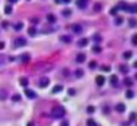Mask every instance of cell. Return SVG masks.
Wrapping results in <instances>:
<instances>
[{
    "label": "cell",
    "mask_w": 137,
    "mask_h": 126,
    "mask_svg": "<svg viewBox=\"0 0 137 126\" xmlns=\"http://www.w3.org/2000/svg\"><path fill=\"white\" fill-rule=\"evenodd\" d=\"M94 111H95V107H93V106H89V107H88V113H90V114L94 113Z\"/></svg>",
    "instance_id": "39"
},
{
    "label": "cell",
    "mask_w": 137,
    "mask_h": 126,
    "mask_svg": "<svg viewBox=\"0 0 137 126\" xmlns=\"http://www.w3.org/2000/svg\"><path fill=\"white\" fill-rule=\"evenodd\" d=\"M62 1H63V3H66V4H67V3H70V1H71V0H62Z\"/></svg>",
    "instance_id": "48"
},
{
    "label": "cell",
    "mask_w": 137,
    "mask_h": 126,
    "mask_svg": "<svg viewBox=\"0 0 137 126\" xmlns=\"http://www.w3.org/2000/svg\"><path fill=\"white\" fill-rule=\"evenodd\" d=\"M129 118H130V121H133V119L136 118V114H135V113H132V114H130V117H129Z\"/></svg>",
    "instance_id": "43"
},
{
    "label": "cell",
    "mask_w": 137,
    "mask_h": 126,
    "mask_svg": "<svg viewBox=\"0 0 137 126\" xmlns=\"http://www.w3.org/2000/svg\"><path fill=\"white\" fill-rule=\"evenodd\" d=\"M27 126H34V122H32V121H31V122H28Z\"/></svg>",
    "instance_id": "47"
},
{
    "label": "cell",
    "mask_w": 137,
    "mask_h": 126,
    "mask_svg": "<svg viewBox=\"0 0 137 126\" xmlns=\"http://www.w3.org/2000/svg\"><path fill=\"white\" fill-rule=\"evenodd\" d=\"M93 40H94L95 43H101L102 42V36L99 34H94L93 35Z\"/></svg>",
    "instance_id": "17"
},
{
    "label": "cell",
    "mask_w": 137,
    "mask_h": 126,
    "mask_svg": "<svg viewBox=\"0 0 137 126\" xmlns=\"http://www.w3.org/2000/svg\"><path fill=\"white\" fill-rule=\"evenodd\" d=\"M3 48H4V43L0 42V50H3Z\"/></svg>",
    "instance_id": "46"
},
{
    "label": "cell",
    "mask_w": 137,
    "mask_h": 126,
    "mask_svg": "<svg viewBox=\"0 0 137 126\" xmlns=\"http://www.w3.org/2000/svg\"><path fill=\"white\" fill-rule=\"evenodd\" d=\"M88 43H89V39L83 38V39H79L78 46H79V47H86V46H88Z\"/></svg>",
    "instance_id": "12"
},
{
    "label": "cell",
    "mask_w": 137,
    "mask_h": 126,
    "mask_svg": "<svg viewBox=\"0 0 137 126\" xmlns=\"http://www.w3.org/2000/svg\"><path fill=\"white\" fill-rule=\"evenodd\" d=\"M129 26H130V27H135V26H136V20H135V19H130V20H129Z\"/></svg>",
    "instance_id": "40"
},
{
    "label": "cell",
    "mask_w": 137,
    "mask_h": 126,
    "mask_svg": "<svg viewBox=\"0 0 137 126\" xmlns=\"http://www.w3.org/2000/svg\"><path fill=\"white\" fill-rule=\"evenodd\" d=\"M26 95H27V98H30V99L36 98V93L34 90H26Z\"/></svg>",
    "instance_id": "7"
},
{
    "label": "cell",
    "mask_w": 137,
    "mask_h": 126,
    "mask_svg": "<svg viewBox=\"0 0 137 126\" xmlns=\"http://www.w3.org/2000/svg\"><path fill=\"white\" fill-rule=\"evenodd\" d=\"M20 61H22L23 63H28V62H30V54H23V55L20 56Z\"/></svg>",
    "instance_id": "15"
},
{
    "label": "cell",
    "mask_w": 137,
    "mask_h": 126,
    "mask_svg": "<svg viewBox=\"0 0 137 126\" xmlns=\"http://www.w3.org/2000/svg\"><path fill=\"white\" fill-rule=\"evenodd\" d=\"M124 85L128 86V87H130V86L133 85V81H132L130 78H125V79H124Z\"/></svg>",
    "instance_id": "19"
},
{
    "label": "cell",
    "mask_w": 137,
    "mask_h": 126,
    "mask_svg": "<svg viewBox=\"0 0 137 126\" xmlns=\"http://www.w3.org/2000/svg\"><path fill=\"white\" fill-rule=\"evenodd\" d=\"M27 44V40H26L24 38H19V39H16V42H15V46H18V47H23V46H26Z\"/></svg>",
    "instance_id": "4"
},
{
    "label": "cell",
    "mask_w": 137,
    "mask_h": 126,
    "mask_svg": "<svg viewBox=\"0 0 137 126\" xmlns=\"http://www.w3.org/2000/svg\"><path fill=\"white\" fill-rule=\"evenodd\" d=\"M74 94H75L74 89H69V95H74Z\"/></svg>",
    "instance_id": "41"
},
{
    "label": "cell",
    "mask_w": 137,
    "mask_h": 126,
    "mask_svg": "<svg viewBox=\"0 0 137 126\" xmlns=\"http://www.w3.org/2000/svg\"><path fill=\"white\" fill-rule=\"evenodd\" d=\"M128 12H132V14H136L137 12V5H129V9H128Z\"/></svg>",
    "instance_id": "25"
},
{
    "label": "cell",
    "mask_w": 137,
    "mask_h": 126,
    "mask_svg": "<svg viewBox=\"0 0 137 126\" xmlns=\"http://www.w3.org/2000/svg\"><path fill=\"white\" fill-rule=\"evenodd\" d=\"M8 98V91L4 89H0V101H5Z\"/></svg>",
    "instance_id": "6"
},
{
    "label": "cell",
    "mask_w": 137,
    "mask_h": 126,
    "mask_svg": "<svg viewBox=\"0 0 137 126\" xmlns=\"http://www.w3.org/2000/svg\"><path fill=\"white\" fill-rule=\"evenodd\" d=\"M122 23H124V18H121V16H116L114 24H116V26H121Z\"/></svg>",
    "instance_id": "16"
},
{
    "label": "cell",
    "mask_w": 137,
    "mask_h": 126,
    "mask_svg": "<svg viewBox=\"0 0 137 126\" xmlns=\"http://www.w3.org/2000/svg\"><path fill=\"white\" fill-rule=\"evenodd\" d=\"M101 70H102V71H110V67H109V66H105V64H103V66H101Z\"/></svg>",
    "instance_id": "38"
},
{
    "label": "cell",
    "mask_w": 137,
    "mask_h": 126,
    "mask_svg": "<svg viewBox=\"0 0 137 126\" xmlns=\"http://www.w3.org/2000/svg\"><path fill=\"white\" fill-rule=\"evenodd\" d=\"M129 5H130V4H128V3H125V1H120L118 5H117V8H118V9H122V11H128V9H129Z\"/></svg>",
    "instance_id": "3"
},
{
    "label": "cell",
    "mask_w": 137,
    "mask_h": 126,
    "mask_svg": "<svg viewBox=\"0 0 137 126\" xmlns=\"http://www.w3.org/2000/svg\"><path fill=\"white\" fill-rule=\"evenodd\" d=\"M65 114H66V110H65V107H63V106H59V105L52 106V109H51V115H52L54 118H62Z\"/></svg>",
    "instance_id": "1"
},
{
    "label": "cell",
    "mask_w": 137,
    "mask_h": 126,
    "mask_svg": "<svg viewBox=\"0 0 137 126\" xmlns=\"http://www.w3.org/2000/svg\"><path fill=\"white\" fill-rule=\"evenodd\" d=\"M55 1H56V3H61V0H55Z\"/></svg>",
    "instance_id": "51"
},
{
    "label": "cell",
    "mask_w": 137,
    "mask_h": 126,
    "mask_svg": "<svg viewBox=\"0 0 137 126\" xmlns=\"http://www.w3.org/2000/svg\"><path fill=\"white\" fill-rule=\"evenodd\" d=\"M4 12H5L7 15H9V14L12 12V7H11V5H7V7H5V9H4Z\"/></svg>",
    "instance_id": "33"
},
{
    "label": "cell",
    "mask_w": 137,
    "mask_h": 126,
    "mask_svg": "<svg viewBox=\"0 0 137 126\" xmlns=\"http://www.w3.org/2000/svg\"><path fill=\"white\" fill-rule=\"evenodd\" d=\"M101 51H102V50H101L99 46H94V47H93V52H95V54H99Z\"/></svg>",
    "instance_id": "30"
},
{
    "label": "cell",
    "mask_w": 137,
    "mask_h": 126,
    "mask_svg": "<svg viewBox=\"0 0 137 126\" xmlns=\"http://www.w3.org/2000/svg\"><path fill=\"white\" fill-rule=\"evenodd\" d=\"M85 61H86V55L83 54V52H81V54L77 55V58H75V62L77 63H83Z\"/></svg>",
    "instance_id": "5"
},
{
    "label": "cell",
    "mask_w": 137,
    "mask_h": 126,
    "mask_svg": "<svg viewBox=\"0 0 137 126\" xmlns=\"http://www.w3.org/2000/svg\"><path fill=\"white\" fill-rule=\"evenodd\" d=\"M62 90H63V86H62V85H56L55 87L52 89V93H54V94H55V93H58V91H62Z\"/></svg>",
    "instance_id": "22"
},
{
    "label": "cell",
    "mask_w": 137,
    "mask_h": 126,
    "mask_svg": "<svg viewBox=\"0 0 137 126\" xmlns=\"http://www.w3.org/2000/svg\"><path fill=\"white\" fill-rule=\"evenodd\" d=\"M8 1H9V3H16L18 0H8Z\"/></svg>",
    "instance_id": "50"
},
{
    "label": "cell",
    "mask_w": 137,
    "mask_h": 126,
    "mask_svg": "<svg viewBox=\"0 0 137 126\" xmlns=\"http://www.w3.org/2000/svg\"><path fill=\"white\" fill-rule=\"evenodd\" d=\"M117 11H118V8H117V7H113L112 9H110V15H116Z\"/></svg>",
    "instance_id": "37"
},
{
    "label": "cell",
    "mask_w": 137,
    "mask_h": 126,
    "mask_svg": "<svg viewBox=\"0 0 137 126\" xmlns=\"http://www.w3.org/2000/svg\"><path fill=\"white\" fill-rule=\"evenodd\" d=\"M22 28H23V22H18L15 24V30H16V31H20Z\"/></svg>",
    "instance_id": "26"
},
{
    "label": "cell",
    "mask_w": 137,
    "mask_h": 126,
    "mask_svg": "<svg viewBox=\"0 0 137 126\" xmlns=\"http://www.w3.org/2000/svg\"><path fill=\"white\" fill-rule=\"evenodd\" d=\"M20 99H22V97L19 94H14V95H12V101H14V102H19Z\"/></svg>",
    "instance_id": "28"
},
{
    "label": "cell",
    "mask_w": 137,
    "mask_h": 126,
    "mask_svg": "<svg viewBox=\"0 0 137 126\" xmlns=\"http://www.w3.org/2000/svg\"><path fill=\"white\" fill-rule=\"evenodd\" d=\"M1 26L5 28V27H8V23H7V22H3V23H1Z\"/></svg>",
    "instance_id": "45"
},
{
    "label": "cell",
    "mask_w": 137,
    "mask_h": 126,
    "mask_svg": "<svg viewBox=\"0 0 137 126\" xmlns=\"http://www.w3.org/2000/svg\"><path fill=\"white\" fill-rule=\"evenodd\" d=\"M125 95H126V98H133V95H135V93H133L132 90H128L125 93Z\"/></svg>",
    "instance_id": "31"
},
{
    "label": "cell",
    "mask_w": 137,
    "mask_h": 126,
    "mask_svg": "<svg viewBox=\"0 0 137 126\" xmlns=\"http://www.w3.org/2000/svg\"><path fill=\"white\" fill-rule=\"evenodd\" d=\"M28 35L30 36H35L36 35V28L35 27H30L28 28Z\"/></svg>",
    "instance_id": "21"
},
{
    "label": "cell",
    "mask_w": 137,
    "mask_h": 126,
    "mask_svg": "<svg viewBox=\"0 0 137 126\" xmlns=\"http://www.w3.org/2000/svg\"><path fill=\"white\" fill-rule=\"evenodd\" d=\"M103 113H105V114H108V113H109V107H108V106L103 107Z\"/></svg>",
    "instance_id": "44"
},
{
    "label": "cell",
    "mask_w": 137,
    "mask_h": 126,
    "mask_svg": "<svg viewBox=\"0 0 137 126\" xmlns=\"http://www.w3.org/2000/svg\"><path fill=\"white\" fill-rule=\"evenodd\" d=\"M88 126H97L94 119H88Z\"/></svg>",
    "instance_id": "35"
},
{
    "label": "cell",
    "mask_w": 137,
    "mask_h": 126,
    "mask_svg": "<svg viewBox=\"0 0 137 126\" xmlns=\"http://www.w3.org/2000/svg\"><path fill=\"white\" fill-rule=\"evenodd\" d=\"M48 83H50V79L47 78V77H42L41 79H39V87H42V89H45V87H47L48 86Z\"/></svg>",
    "instance_id": "2"
},
{
    "label": "cell",
    "mask_w": 137,
    "mask_h": 126,
    "mask_svg": "<svg viewBox=\"0 0 137 126\" xmlns=\"http://www.w3.org/2000/svg\"><path fill=\"white\" fill-rule=\"evenodd\" d=\"M31 22L34 23V24H36V23H39V19H38V18H32V19H31Z\"/></svg>",
    "instance_id": "42"
},
{
    "label": "cell",
    "mask_w": 137,
    "mask_h": 126,
    "mask_svg": "<svg viewBox=\"0 0 137 126\" xmlns=\"http://www.w3.org/2000/svg\"><path fill=\"white\" fill-rule=\"evenodd\" d=\"M125 105H124V103H117L116 105V111H118V113H124V111H125Z\"/></svg>",
    "instance_id": "11"
},
{
    "label": "cell",
    "mask_w": 137,
    "mask_h": 126,
    "mask_svg": "<svg viewBox=\"0 0 137 126\" xmlns=\"http://www.w3.org/2000/svg\"><path fill=\"white\" fill-rule=\"evenodd\" d=\"M97 66H98V64H97V62H95V61H91V62L89 63V68H91V70H93V68H95Z\"/></svg>",
    "instance_id": "29"
},
{
    "label": "cell",
    "mask_w": 137,
    "mask_h": 126,
    "mask_svg": "<svg viewBox=\"0 0 137 126\" xmlns=\"http://www.w3.org/2000/svg\"><path fill=\"white\" fill-rule=\"evenodd\" d=\"M95 83H97V86H102L103 83H105V77L98 75V77L95 78Z\"/></svg>",
    "instance_id": "9"
},
{
    "label": "cell",
    "mask_w": 137,
    "mask_h": 126,
    "mask_svg": "<svg viewBox=\"0 0 137 126\" xmlns=\"http://www.w3.org/2000/svg\"><path fill=\"white\" fill-rule=\"evenodd\" d=\"M86 5H88V1H85V0H77V7L78 8H86Z\"/></svg>",
    "instance_id": "10"
},
{
    "label": "cell",
    "mask_w": 137,
    "mask_h": 126,
    "mask_svg": "<svg viewBox=\"0 0 137 126\" xmlns=\"http://www.w3.org/2000/svg\"><path fill=\"white\" fill-rule=\"evenodd\" d=\"M124 58H125V59H129V58H132V52H130V51H126V52H124Z\"/></svg>",
    "instance_id": "34"
},
{
    "label": "cell",
    "mask_w": 137,
    "mask_h": 126,
    "mask_svg": "<svg viewBox=\"0 0 137 126\" xmlns=\"http://www.w3.org/2000/svg\"><path fill=\"white\" fill-rule=\"evenodd\" d=\"M47 20H48L50 23H54V22L56 20L55 15H52V14H48V15H47Z\"/></svg>",
    "instance_id": "23"
},
{
    "label": "cell",
    "mask_w": 137,
    "mask_h": 126,
    "mask_svg": "<svg viewBox=\"0 0 137 126\" xmlns=\"http://www.w3.org/2000/svg\"><path fill=\"white\" fill-rule=\"evenodd\" d=\"M110 83H112V86H116L118 85V78L116 77V75H112V77H110Z\"/></svg>",
    "instance_id": "14"
},
{
    "label": "cell",
    "mask_w": 137,
    "mask_h": 126,
    "mask_svg": "<svg viewBox=\"0 0 137 126\" xmlns=\"http://www.w3.org/2000/svg\"><path fill=\"white\" fill-rule=\"evenodd\" d=\"M19 82H20L22 86H27V85H28V79L26 78V77H22L20 79H19Z\"/></svg>",
    "instance_id": "20"
},
{
    "label": "cell",
    "mask_w": 137,
    "mask_h": 126,
    "mask_svg": "<svg viewBox=\"0 0 137 126\" xmlns=\"http://www.w3.org/2000/svg\"><path fill=\"white\" fill-rule=\"evenodd\" d=\"M101 9H102V4H101V3H95V4H94V11L99 12Z\"/></svg>",
    "instance_id": "24"
},
{
    "label": "cell",
    "mask_w": 137,
    "mask_h": 126,
    "mask_svg": "<svg viewBox=\"0 0 137 126\" xmlns=\"http://www.w3.org/2000/svg\"><path fill=\"white\" fill-rule=\"evenodd\" d=\"M71 30H73V32H74V34H81V32H82V27L79 24H73Z\"/></svg>",
    "instance_id": "8"
},
{
    "label": "cell",
    "mask_w": 137,
    "mask_h": 126,
    "mask_svg": "<svg viewBox=\"0 0 137 126\" xmlns=\"http://www.w3.org/2000/svg\"><path fill=\"white\" fill-rule=\"evenodd\" d=\"M62 126H69V124H67V122H63V124H62Z\"/></svg>",
    "instance_id": "49"
},
{
    "label": "cell",
    "mask_w": 137,
    "mask_h": 126,
    "mask_svg": "<svg viewBox=\"0 0 137 126\" xmlns=\"http://www.w3.org/2000/svg\"><path fill=\"white\" fill-rule=\"evenodd\" d=\"M85 1H88V0H85Z\"/></svg>",
    "instance_id": "52"
},
{
    "label": "cell",
    "mask_w": 137,
    "mask_h": 126,
    "mask_svg": "<svg viewBox=\"0 0 137 126\" xmlns=\"http://www.w3.org/2000/svg\"><path fill=\"white\" fill-rule=\"evenodd\" d=\"M61 40H62L63 43H70L73 39H71V36H70V35H62V36H61Z\"/></svg>",
    "instance_id": "13"
},
{
    "label": "cell",
    "mask_w": 137,
    "mask_h": 126,
    "mask_svg": "<svg viewBox=\"0 0 137 126\" xmlns=\"http://www.w3.org/2000/svg\"><path fill=\"white\" fill-rule=\"evenodd\" d=\"M62 15H63V16H70V15H71V11H70V9H63V11H62Z\"/></svg>",
    "instance_id": "32"
},
{
    "label": "cell",
    "mask_w": 137,
    "mask_h": 126,
    "mask_svg": "<svg viewBox=\"0 0 137 126\" xmlns=\"http://www.w3.org/2000/svg\"><path fill=\"white\" fill-rule=\"evenodd\" d=\"M132 44H133V46L137 44V35H133V36H132Z\"/></svg>",
    "instance_id": "36"
},
{
    "label": "cell",
    "mask_w": 137,
    "mask_h": 126,
    "mask_svg": "<svg viewBox=\"0 0 137 126\" xmlns=\"http://www.w3.org/2000/svg\"><path fill=\"white\" fill-rule=\"evenodd\" d=\"M75 77H77V78H81V77H83V70L78 68V70L75 71Z\"/></svg>",
    "instance_id": "27"
},
{
    "label": "cell",
    "mask_w": 137,
    "mask_h": 126,
    "mask_svg": "<svg viewBox=\"0 0 137 126\" xmlns=\"http://www.w3.org/2000/svg\"><path fill=\"white\" fill-rule=\"evenodd\" d=\"M120 71H121L122 74H126V72L129 71V67L126 64H121V66H120Z\"/></svg>",
    "instance_id": "18"
}]
</instances>
